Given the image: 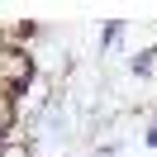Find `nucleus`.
<instances>
[{
    "instance_id": "obj_1",
    "label": "nucleus",
    "mask_w": 157,
    "mask_h": 157,
    "mask_svg": "<svg viewBox=\"0 0 157 157\" xmlns=\"http://www.w3.org/2000/svg\"><path fill=\"white\" fill-rule=\"evenodd\" d=\"M0 81H5V95H10V100H24V95L33 90V81H38V57H33L29 48L5 43V57H0Z\"/></svg>"
},
{
    "instance_id": "obj_6",
    "label": "nucleus",
    "mask_w": 157,
    "mask_h": 157,
    "mask_svg": "<svg viewBox=\"0 0 157 157\" xmlns=\"http://www.w3.org/2000/svg\"><path fill=\"white\" fill-rule=\"evenodd\" d=\"M143 143H147V147H157V119H152V124L143 128Z\"/></svg>"
},
{
    "instance_id": "obj_4",
    "label": "nucleus",
    "mask_w": 157,
    "mask_h": 157,
    "mask_svg": "<svg viewBox=\"0 0 157 157\" xmlns=\"http://www.w3.org/2000/svg\"><path fill=\"white\" fill-rule=\"evenodd\" d=\"M124 29H128V19H105V29H100V52H114L119 38H124Z\"/></svg>"
},
{
    "instance_id": "obj_5",
    "label": "nucleus",
    "mask_w": 157,
    "mask_h": 157,
    "mask_svg": "<svg viewBox=\"0 0 157 157\" xmlns=\"http://www.w3.org/2000/svg\"><path fill=\"white\" fill-rule=\"evenodd\" d=\"M5 157H33V143H19V138H10V143H5Z\"/></svg>"
},
{
    "instance_id": "obj_2",
    "label": "nucleus",
    "mask_w": 157,
    "mask_h": 157,
    "mask_svg": "<svg viewBox=\"0 0 157 157\" xmlns=\"http://www.w3.org/2000/svg\"><path fill=\"white\" fill-rule=\"evenodd\" d=\"M128 76H138V81L157 76V43H147V48H138L133 57H128Z\"/></svg>"
},
{
    "instance_id": "obj_3",
    "label": "nucleus",
    "mask_w": 157,
    "mask_h": 157,
    "mask_svg": "<svg viewBox=\"0 0 157 157\" xmlns=\"http://www.w3.org/2000/svg\"><path fill=\"white\" fill-rule=\"evenodd\" d=\"M0 128H5V143L19 138V100H10V95H0Z\"/></svg>"
}]
</instances>
